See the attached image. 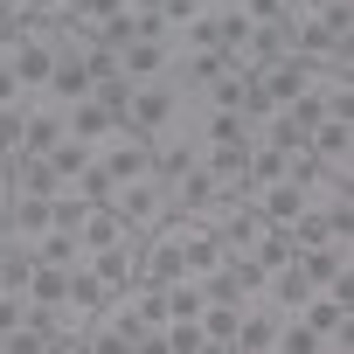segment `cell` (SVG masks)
Here are the masks:
<instances>
[{"label":"cell","mask_w":354,"mask_h":354,"mask_svg":"<svg viewBox=\"0 0 354 354\" xmlns=\"http://www.w3.org/2000/svg\"><path fill=\"white\" fill-rule=\"evenodd\" d=\"M181 111H188V97H181V84H174V70L146 77V84H125V97H118V118L132 132H160L167 118H181Z\"/></svg>","instance_id":"obj_1"},{"label":"cell","mask_w":354,"mask_h":354,"mask_svg":"<svg viewBox=\"0 0 354 354\" xmlns=\"http://www.w3.org/2000/svg\"><path fill=\"white\" fill-rule=\"evenodd\" d=\"M132 271H139V236H125V243H111V250H84L77 285L97 292V299H118V292L132 285Z\"/></svg>","instance_id":"obj_2"},{"label":"cell","mask_w":354,"mask_h":354,"mask_svg":"<svg viewBox=\"0 0 354 354\" xmlns=\"http://www.w3.org/2000/svg\"><path fill=\"white\" fill-rule=\"evenodd\" d=\"M111 209H118V223L125 230H153V223H167V181L160 174H139V181H118L111 188Z\"/></svg>","instance_id":"obj_3"},{"label":"cell","mask_w":354,"mask_h":354,"mask_svg":"<svg viewBox=\"0 0 354 354\" xmlns=\"http://www.w3.org/2000/svg\"><path fill=\"white\" fill-rule=\"evenodd\" d=\"M56 230V195H8V250H35V236Z\"/></svg>","instance_id":"obj_4"},{"label":"cell","mask_w":354,"mask_h":354,"mask_svg":"<svg viewBox=\"0 0 354 354\" xmlns=\"http://www.w3.org/2000/svg\"><path fill=\"white\" fill-rule=\"evenodd\" d=\"M306 146H313V160H319V167L354 174V118H340V111L313 118V125H306Z\"/></svg>","instance_id":"obj_5"},{"label":"cell","mask_w":354,"mask_h":354,"mask_svg":"<svg viewBox=\"0 0 354 354\" xmlns=\"http://www.w3.org/2000/svg\"><path fill=\"white\" fill-rule=\"evenodd\" d=\"M63 125H70V139H84V146H97V153H104L118 132H132V125L118 118V104H104V97H84V104H70V111H63Z\"/></svg>","instance_id":"obj_6"},{"label":"cell","mask_w":354,"mask_h":354,"mask_svg":"<svg viewBox=\"0 0 354 354\" xmlns=\"http://www.w3.org/2000/svg\"><path fill=\"white\" fill-rule=\"evenodd\" d=\"M91 319H97V292H84V285H70L56 306H49V333H56V347H84V333H91Z\"/></svg>","instance_id":"obj_7"},{"label":"cell","mask_w":354,"mask_h":354,"mask_svg":"<svg viewBox=\"0 0 354 354\" xmlns=\"http://www.w3.org/2000/svg\"><path fill=\"white\" fill-rule=\"evenodd\" d=\"M313 84H319V70H313V63H299V56H278V63H264V70H257V91H264L278 111H285L292 97H306Z\"/></svg>","instance_id":"obj_8"},{"label":"cell","mask_w":354,"mask_h":354,"mask_svg":"<svg viewBox=\"0 0 354 354\" xmlns=\"http://www.w3.org/2000/svg\"><path fill=\"white\" fill-rule=\"evenodd\" d=\"M243 202H250L264 223H278V230H285V223H299V216L313 209L299 181H257V188H243Z\"/></svg>","instance_id":"obj_9"},{"label":"cell","mask_w":354,"mask_h":354,"mask_svg":"<svg viewBox=\"0 0 354 354\" xmlns=\"http://www.w3.org/2000/svg\"><path fill=\"white\" fill-rule=\"evenodd\" d=\"M278 326H285V313L257 292V299H243V319H236V354H271L278 347Z\"/></svg>","instance_id":"obj_10"},{"label":"cell","mask_w":354,"mask_h":354,"mask_svg":"<svg viewBox=\"0 0 354 354\" xmlns=\"http://www.w3.org/2000/svg\"><path fill=\"white\" fill-rule=\"evenodd\" d=\"M63 104H49V97H28V132H21V160H49L56 146H63Z\"/></svg>","instance_id":"obj_11"},{"label":"cell","mask_w":354,"mask_h":354,"mask_svg":"<svg viewBox=\"0 0 354 354\" xmlns=\"http://www.w3.org/2000/svg\"><path fill=\"white\" fill-rule=\"evenodd\" d=\"M347 299H333V292H306V306H299V319L319 333V347H347Z\"/></svg>","instance_id":"obj_12"},{"label":"cell","mask_w":354,"mask_h":354,"mask_svg":"<svg viewBox=\"0 0 354 354\" xmlns=\"http://www.w3.org/2000/svg\"><path fill=\"white\" fill-rule=\"evenodd\" d=\"M118 70H125V84H146V77H167L174 70V42H125L118 49Z\"/></svg>","instance_id":"obj_13"},{"label":"cell","mask_w":354,"mask_h":354,"mask_svg":"<svg viewBox=\"0 0 354 354\" xmlns=\"http://www.w3.org/2000/svg\"><path fill=\"white\" fill-rule=\"evenodd\" d=\"M70 285H77V271H70V264H49V257H28V285H21V299L49 313V306H56V299H63Z\"/></svg>","instance_id":"obj_14"},{"label":"cell","mask_w":354,"mask_h":354,"mask_svg":"<svg viewBox=\"0 0 354 354\" xmlns=\"http://www.w3.org/2000/svg\"><path fill=\"white\" fill-rule=\"evenodd\" d=\"M49 104H84V97H97V84H91V63H77V56H56V77H49V91H42Z\"/></svg>","instance_id":"obj_15"},{"label":"cell","mask_w":354,"mask_h":354,"mask_svg":"<svg viewBox=\"0 0 354 354\" xmlns=\"http://www.w3.org/2000/svg\"><path fill=\"white\" fill-rule=\"evenodd\" d=\"M195 319H202V340H209V347L236 354V319H243V299H209Z\"/></svg>","instance_id":"obj_16"},{"label":"cell","mask_w":354,"mask_h":354,"mask_svg":"<svg viewBox=\"0 0 354 354\" xmlns=\"http://www.w3.org/2000/svg\"><path fill=\"white\" fill-rule=\"evenodd\" d=\"M15 195H63V174L49 160H15Z\"/></svg>","instance_id":"obj_17"},{"label":"cell","mask_w":354,"mask_h":354,"mask_svg":"<svg viewBox=\"0 0 354 354\" xmlns=\"http://www.w3.org/2000/svg\"><path fill=\"white\" fill-rule=\"evenodd\" d=\"M250 257H257V271H264V278H271V271H285V264H292V257H299V250H292V236H285V230H278V223H271V230H264V236H257V243H250Z\"/></svg>","instance_id":"obj_18"},{"label":"cell","mask_w":354,"mask_h":354,"mask_svg":"<svg viewBox=\"0 0 354 354\" xmlns=\"http://www.w3.org/2000/svg\"><path fill=\"white\" fill-rule=\"evenodd\" d=\"M202 306H209V285L202 278H174L167 285V319H195Z\"/></svg>","instance_id":"obj_19"},{"label":"cell","mask_w":354,"mask_h":354,"mask_svg":"<svg viewBox=\"0 0 354 354\" xmlns=\"http://www.w3.org/2000/svg\"><path fill=\"white\" fill-rule=\"evenodd\" d=\"M91 160H97V146H84V139H70V132H63V146L49 153V167L63 174V188L77 181V174H91Z\"/></svg>","instance_id":"obj_20"},{"label":"cell","mask_w":354,"mask_h":354,"mask_svg":"<svg viewBox=\"0 0 354 354\" xmlns=\"http://www.w3.org/2000/svg\"><path fill=\"white\" fill-rule=\"evenodd\" d=\"M15 104H28V91H21V70H15V42L0 35V111H15Z\"/></svg>","instance_id":"obj_21"},{"label":"cell","mask_w":354,"mask_h":354,"mask_svg":"<svg viewBox=\"0 0 354 354\" xmlns=\"http://www.w3.org/2000/svg\"><path fill=\"white\" fill-rule=\"evenodd\" d=\"M160 347H174V354H202L209 340H202V319H167L160 326Z\"/></svg>","instance_id":"obj_22"},{"label":"cell","mask_w":354,"mask_h":354,"mask_svg":"<svg viewBox=\"0 0 354 354\" xmlns=\"http://www.w3.org/2000/svg\"><path fill=\"white\" fill-rule=\"evenodd\" d=\"M8 15H35V21H63L70 0H8Z\"/></svg>","instance_id":"obj_23"},{"label":"cell","mask_w":354,"mask_h":354,"mask_svg":"<svg viewBox=\"0 0 354 354\" xmlns=\"http://www.w3.org/2000/svg\"><path fill=\"white\" fill-rule=\"evenodd\" d=\"M230 8H243L250 21H285V0H230Z\"/></svg>","instance_id":"obj_24"},{"label":"cell","mask_w":354,"mask_h":354,"mask_svg":"<svg viewBox=\"0 0 354 354\" xmlns=\"http://www.w3.org/2000/svg\"><path fill=\"white\" fill-rule=\"evenodd\" d=\"M8 195H15V188L0 181V243H8Z\"/></svg>","instance_id":"obj_25"},{"label":"cell","mask_w":354,"mask_h":354,"mask_svg":"<svg viewBox=\"0 0 354 354\" xmlns=\"http://www.w3.org/2000/svg\"><path fill=\"white\" fill-rule=\"evenodd\" d=\"M0 181H8V188H15V153H0Z\"/></svg>","instance_id":"obj_26"}]
</instances>
